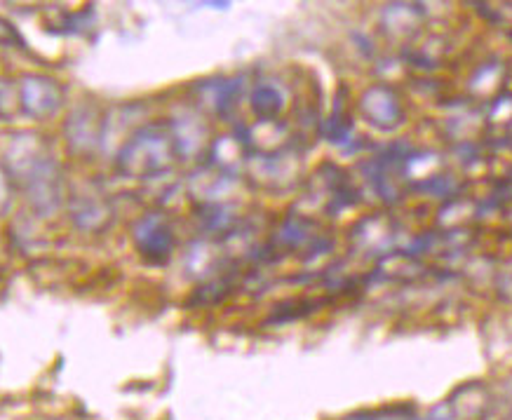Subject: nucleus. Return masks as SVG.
Masks as SVG:
<instances>
[{
  "label": "nucleus",
  "mask_w": 512,
  "mask_h": 420,
  "mask_svg": "<svg viewBox=\"0 0 512 420\" xmlns=\"http://www.w3.org/2000/svg\"><path fill=\"white\" fill-rule=\"evenodd\" d=\"M412 418V411L404 409H386V411H372V413H360V416H353L348 420H409Z\"/></svg>",
  "instance_id": "1"
}]
</instances>
